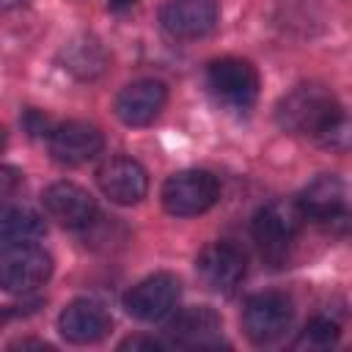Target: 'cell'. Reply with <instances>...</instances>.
Masks as SVG:
<instances>
[{"mask_svg":"<svg viewBox=\"0 0 352 352\" xmlns=\"http://www.w3.org/2000/svg\"><path fill=\"white\" fill-rule=\"evenodd\" d=\"M14 314H16L14 308H0V327H3V324H6V322L14 316Z\"/></svg>","mask_w":352,"mask_h":352,"instance_id":"603a6c76","label":"cell"},{"mask_svg":"<svg viewBox=\"0 0 352 352\" xmlns=\"http://www.w3.org/2000/svg\"><path fill=\"white\" fill-rule=\"evenodd\" d=\"M206 88L223 107L245 113L258 96V72L242 58H217L206 69Z\"/></svg>","mask_w":352,"mask_h":352,"instance_id":"3957f363","label":"cell"},{"mask_svg":"<svg viewBox=\"0 0 352 352\" xmlns=\"http://www.w3.org/2000/svg\"><path fill=\"white\" fill-rule=\"evenodd\" d=\"M302 212L297 204H286V201H270L264 204L250 223L253 239L258 245V253L270 261V264H283L292 253V245L300 234L302 226Z\"/></svg>","mask_w":352,"mask_h":352,"instance_id":"7a4b0ae2","label":"cell"},{"mask_svg":"<svg viewBox=\"0 0 352 352\" xmlns=\"http://www.w3.org/2000/svg\"><path fill=\"white\" fill-rule=\"evenodd\" d=\"M302 217H311L316 223H336L346 220V187L338 176L324 173L316 176L297 201Z\"/></svg>","mask_w":352,"mask_h":352,"instance_id":"2e32d148","label":"cell"},{"mask_svg":"<svg viewBox=\"0 0 352 352\" xmlns=\"http://www.w3.org/2000/svg\"><path fill=\"white\" fill-rule=\"evenodd\" d=\"M52 275V258L44 248L33 242L6 245L0 250V289L11 294H25L47 283Z\"/></svg>","mask_w":352,"mask_h":352,"instance_id":"5b68a950","label":"cell"},{"mask_svg":"<svg viewBox=\"0 0 352 352\" xmlns=\"http://www.w3.org/2000/svg\"><path fill=\"white\" fill-rule=\"evenodd\" d=\"M336 341H338V324L330 319H314L294 341V349H327Z\"/></svg>","mask_w":352,"mask_h":352,"instance_id":"d6986e66","label":"cell"},{"mask_svg":"<svg viewBox=\"0 0 352 352\" xmlns=\"http://www.w3.org/2000/svg\"><path fill=\"white\" fill-rule=\"evenodd\" d=\"M102 146H104V138H102L99 126H94L88 121H66L50 132L52 160L60 165H69V168L94 160L102 151Z\"/></svg>","mask_w":352,"mask_h":352,"instance_id":"7c38bea8","label":"cell"},{"mask_svg":"<svg viewBox=\"0 0 352 352\" xmlns=\"http://www.w3.org/2000/svg\"><path fill=\"white\" fill-rule=\"evenodd\" d=\"M275 118L280 129L292 135H308L327 148H344L349 138L344 107L336 102V96L324 85H316V82L297 85L294 91H289L278 102Z\"/></svg>","mask_w":352,"mask_h":352,"instance_id":"6da1fadb","label":"cell"},{"mask_svg":"<svg viewBox=\"0 0 352 352\" xmlns=\"http://www.w3.org/2000/svg\"><path fill=\"white\" fill-rule=\"evenodd\" d=\"M176 302H179V280L168 272H154L143 278L124 297L126 314L140 322H160L176 308Z\"/></svg>","mask_w":352,"mask_h":352,"instance_id":"ba28073f","label":"cell"},{"mask_svg":"<svg viewBox=\"0 0 352 352\" xmlns=\"http://www.w3.org/2000/svg\"><path fill=\"white\" fill-rule=\"evenodd\" d=\"M217 0H168L160 8V25L170 38L192 41L204 38L217 28Z\"/></svg>","mask_w":352,"mask_h":352,"instance_id":"52a82bcc","label":"cell"},{"mask_svg":"<svg viewBox=\"0 0 352 352\" xmlns=\"http://www.w3.org/2000/svg\"><path fill=\"white\" fill-rule=\"evenodd\" d=\"M165 99H168V88L165 82L160 80H135L129 85H124L116 96V116L121 124L126 126H146L151 124L162 107H165Z\"/></svg>","mask_w":352,"mask_h":352,"instance_id":"8fae6325","label":"cell"},{"mask_svg":"<svg viewBox=\"0 0 352 352\" xmlns=\"http://www.w3.org/2000/svg\"><path fill=\"white\" fill-rule=\"evenodd\" d=\"M110 3L118 8V6H129V3H135V0H110Z\"/></svg>","mask_w":352,"mask_h":352,"instance_id":"cb8c5ba5","label":"cell"},{"mask_svg":"<svg viewBox=\"0 0 352 352\" xmlns=\"http://www.w3.org/2000/svg\"><path fill=\"white\" fill-rule=\"evenodd\" d=\"M44 234V220L28 206H3L0 209V245L33 242Z\"/></svg>","mask_w":352,"mask_h":352,"instance_id":"ac0fdd59","label":"cell"},{"mask_svg":"<svg viewBox=\"0 0 352 352\" xmlns=\"http://www.w3.org/2000/svg\"><path fill=\"white\" fill-rule=\"evenodd\" d=\"M96 182H99L102 192L113 204H121V206H132V204L143 201L148 192V176H146L143 165L129 157H110L96 170Z\"/></svg>","mask_w":352,"mask_h":352,"instance_id":"5bb4252c","label":"cell"},{"mask_svg":"<svg viewBox=\"0 0 352 352\" xmlns=\"http://www.w3.org/2000/svg\"><path fill=\"white\" fill-rule=\"evenodd\" d=\"M28 0H0V11H14L19 6H25Z\"/></svg>","mask_w":352,"mask_h":352,"instance_id":"7402d4cb","label":"cell"},{"mask_svg":"<svg viewBox=\"0 0 352 352\" xmlns=\"http://www.w3.org/2000/svg\"><path fill=\"white\" fill-rule=\"evenodd\" d=\"M220 198V184L209 170L187 168L165 179L162 206L173 217H195L212 209Z\"/></svg>","mask_w":352,"mask_h":352,"instance_id":"277c9868","label":"cell"},{"mask_svg":"<svg viewBox=\"0 0 352 352\" xmlns=\"http://www.w3.org/2000/svg\"><path fill=\"white\" fill-rule=\"evenodd\" d=\"M195 272L206 289L228 294L245 278V253L231 242H209L195 258Z\"/></svg>","mask_w":352,"mask_h":352,"instance_id":"9c48e42d","label":"cell"},{"mask_svg":"<svg viewBox=\"0 0 352 352\" xmlns=\"http://www.w3.org/2000/svg\"><path fill=\"white\" fill-rule=\"evenodd\" d=\"M3 148H6V129L0 126V151H3Z\"/></svg>","mask_w":352,"mask_h":352,"instance_id":"d4e9b609","label":"cell"},{"mask_svg":"<svg viewBox=\"0 0 352 352\" xmlns=\"http://www.w3.org/2000/svg\"><path fill=\"white\" fill-rule=\"evenodd\" d=\"M165 336L173 346H182V349H214L220 346L223 322L212 308L192 305V308L179 311L168 322Z\"/></svg>","mask_w":352,"mask_h":352,"instance_id":"30bf717a","label":"cell"},{"mask_svg":"<svg viewBox=\"0 0 352 352\" xmlns=\"http://www.w3.org/2000/svg\"><path fill=\"white\" fill-rule=\"evenodd\" d=\"M113 327L110 314L94 300H74L58 316V330L69 344H96Z\"/></svg>","mask_w":352,"mask_h":352,"instance_id":"9a60e30c","label":"cell"},{"mask_svg":"<svg viewBox=\"0 0 352 352\" xmlns=\"http://www.w3.org/2000/svg\"><path fill=\"white\" fill-rule=\"evenodd\" d=\"M47 214L63 228H88L96 217V201L74 182H55L41 195Z\"/></svg>","mask_w":352,"mask_h":352,"instance_id":"4fadbf2b","label":"cell"},{"mask_svg":"<svg viewBox=\"0 0 352 352\" xmlns=\"http://www.w3.org/2000/svg\"><path fill=\"white\" fill-rule=\"evenodd\" d=\"M60 63L69 74H74L80 80H91L104 72L107 52L94 36H77V38L66 41V47L60 50Z\"/></svg>","mask_w":352,"mask_h":352,"instance_id":"e0dca14e","label":"cell"},{"mask_svg":"<svg viewBox=\"0 0 352 352\" xmlns=\"http://www.w3.org/2000/svg\"><path fill=\"white\" fill-rule=\"evenodd\" d=\"M16 184H19V176H16L14 170H6V168H0V195L11 192Z\"/></svg>","mask_w":352,"mask_h":352,"instance_id":"44dd1931","label":"cell"},{"mask_svg":"<svg viewBox=\"0 0 352 352\" xmlns=\"http://www.w3.org/2000/svg\"><path fill=\"white\" fill-rule=\"evenodd\" d=\"M162 346H165V344H160V341H154V338L132 336V338L121 341V346H118V349H132V352H138V349H162Z\"/></svg>","mask_w":352,"mask_h":352,"instance_id":"ffe728a7","label":"cell"},{"mask_svg":"<svg viewBox=\"0 0 352 352\" xmlns=\"http://www.w3.org/2000/svg\"><path fill=\"white\" fill-rule=\"evenodd\" d=\"M292 316H294V308H292V300L286 294L261 292L245 302L242 330L253 344H272L289 330Z\"/></svg>","mask_w":352,"mask_h":352,"instance_id":"8992f818","label":"cell"}]
</instances>
